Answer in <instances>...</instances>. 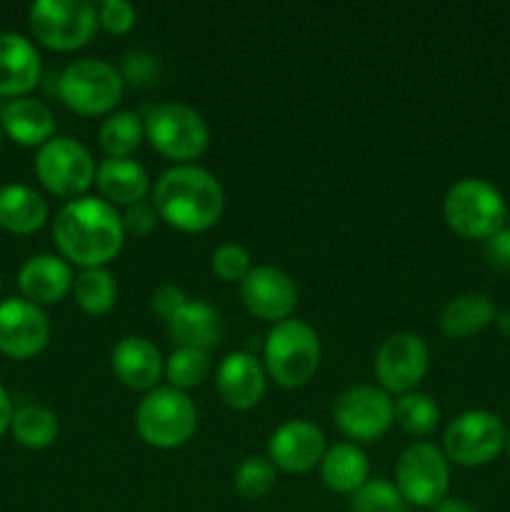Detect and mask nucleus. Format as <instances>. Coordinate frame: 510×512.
Here are the masks:
<instances>
[{"label": "nucleus", "instance_id": "58836bf2", "mask_svg": "<svg viewBox=\"0 0 510 512\" xmlns=\"http://www.w3.org/2000/svg\"><path fill=\"white\" fill-rule=\"evenodd\" d=\"M485 260L498 270H510V230L503 228L485 240Z\"/></svg>", "mask_w": 510, "mask_h": 512}, {"label": "nucleus", "instance_id": "412c9836", "mask_svg": "<svg viewBox=\"0 0 510 512\" xmlns=\"http://www.w3.org/2000/svg\"><path fill=\"white\" fill-rule=\"evenodd\" d=\"M40 80V55L20 33H0V95L23 98Z\"/></svg>", "mask_w": 510, "mask_h": 512}, {"label": "nucleus", "instance_id": "6ab92c4d", "mask_svg": "<svg viewBox=\"0 0 510 512\" xmlns=\"http://www.w3.org/2000/svg\"><path fill=\"white\" fill-rule=\"evenodd\" d=\"M73 270L60 255L40 253L23 263L18 273V285L25 300L35 305H53L63 300L73 288Z\"/></svg>", "mask_w": 510, "mask_h": 512}, {"label": "nucleus", "instance_id": "6e6552de", "mask_svg": "<svg viewBox=\"0 0 510 512\" xmlns=\"http://www.w3.org/2000/svg\"><path fill=\"white\" fill-rule=\"evenodd\" d=\"M395 488L415 508H435L448 498L450 465L433 443H413L400 453L395 465Z\"/></svg>", "mask_w": 510, "mask_h": 512}, {"label": "nucleus", "instance_id": "1a4fd4ad", "mask_svg": "<svg viewBox=\"0 0 510 512\" xmlns=\"http://www.w3.org/2000/svg\"><path fill=\"white\" fill-rule=\"evenodd\" d=\"M35 38L53 50H75L93 38L98 8L88 0H35L28 10Z\"/></svg>", "mask_w": 510, "mask_h": 512}, {"label": "nucleus", "instance_id": "f3484780", "mask_svg": "<svg viewBox=\"0 0 510 512\" xmlns=\"http://www.w3.org/2000/svg\"><path fill=\"white\" fill-rule=\"evenodd\" d=\"M265 365L250 353H230L220 360L215 385L223 403L233 410H250L265 395Z\"/></svg>", "mask_w": 510, "mask_h": 512}, {"label": "nucleus", "instance_id": "aec40b11", "mask_svg": "<svg viewBox=\"0 0 510 512\" xmlns=\"http://www.w3.org/2000/svg\"><path fill=\"white\" fill-rule=\"evenodd\" d=\"M165 328L178 348H195L203 353L218 348L223 338L220 313L205 300H188L178 313L165 320Z\"/></svg>", "mask_w": 510, "mask_h": 512}, {"label": "nucleus", "instance_id": "c9c22d12", "mask_svg": "<svg viewBox=\"0 0 510 512\" xmlns=\"http://www.w3.org/2000/svg\"><path fill=\"white\" fill-rule=\"evenodd\" d=\"M123 80H130L133 85H150L160 75L158 58L150 53H130L123 65Z\"/></svg>", "mask_w": 510, "mask_h": 512}, {"label": "nucleus", "instance_id": "7c9ffc66", "mask_svg": "<svg viewBox=\"0 0 510 512\" xmlns=\"http://www.w3.org/2000/svg\"><path fill=\"white\" fill-rule=\"evenodd\" d=\"M395 420L410 435H430L440 420L438 403L428 393H405L395 400Z\"/></svg>", "mask_w": 510, "mask_h": 512}, {"label": "nucleus", "instance_id": "9b49d317", "mask_svg": "<svg viewBox=\"0 0 510 512\" xmlns=\"http://www.w3.org/2000/svg\"><path fill=\"white\" fill-rule=\"evenodd\" d=\"M35 175L60 198H83L95 183V160L75 138H50L35 155Z\"/></svg>", "mask_w": 510, "mask_h": 512}, {"label": "nucleus", "instance_id": "0eeeda50", "mask_svg": "<svg viewBox=\"0 0 510 512\" xmlns=\"http://www.w3.org/2000/svg\"><path fill=\"white\" fill-rule=\"evenodd\" d=\"M123 75L100 58H80L60 73L58 95L80 115H103L123 98Z\"/></svg>", "mask_w": 510, "mask_h": 512}, {"label": "nucleus", "instance_id": "39448f33", "mask_svg": "<svg viewBox=\"0 0 510 512\" xmlns=\"http://www.w3.org/2000/svg\"><path fill=\"white\" fill-rule=\"evenodd\" d=\"M198 428L193 400L175 388H153L135 408V430L148 445L173 450L188 443Z\"/></svg>", "mask_w": 510, "mask_h": 512}, {"label": "nucleus", "instance_id": "7ed1b4c3", "mask_svg": "<svg viewBox=\"0 0 510 512\" xmlns=\"http://www.w3.org/2000/svg\"><path fill=\"white\" fill-rule=\"evenodd\" d=\"M320 338L305 320H280L265 338V373L280 388H303L320 365Z\"/></svg>", "mask_w": 510, "mask_h": 512}, {"label": "nucleus", "instance_id": "dca6fc26", "mask_svg": "<svg viewBox=\"0 0 510 512\" xmlns=\"http://www.w3.org/2000/svg\"><path fill=\"white\" fill-rule=\"evenodd\" d=\"M325 455V435L310 420H285L268 440V460L285 473H308Z\"/></svg>", "mask_w": 510, "mask_h": 512}, {"label": "nucleus", "instance_id": "c85d7f7f", "mask_svg": "<svg viewBox=\"0 0 510 512\" xmlns=\"http://www.w3.org/2000/svg\"><path fill=\"white\" fill-rule=\"evenodd\" d=\"M75 300L88 315H105L118 300L115 275L105 268H83L73 283Z\"/></svg>", "mask_w": 510, "mask_h": 512}, {"label": "nucleus", "instance_id": "c756f323", "mask_svg": "<svg viewBox=\"0 0 510 512\" xmlns=\"http://www.w3.org/2000/svg\"><path fill=\"white\" fill-rule=\"evenodd\" d=\"M165 378H168L170 388L175 390H190L198 388L208 380L210 375V358L208 353L195 348H175L173 353L165 358Z\"/></svg>", "mask_w": 510, "mask_h": 512}, {"label": "nucleus", "instance_id": "f704fd0d", "mask_svg": "<svg viewBox=\"0 0 510 512\" xmlns=\"http://www.w3.org/2000/svg\"><path fill=\"white\" fill-rule=\"evenodd\" d=\"M138 20V10L128 0H103L98 5V25H103L108 33H128Z\"/></svg>", "mask_w": 510, "mask_h": 512}, {"label": "nucleus", "instance_id": "cd10ccee", "mask_svg": "<svg viewBox=\"0 0 510 512\" xmlns=\"http://www.w3.org/2000/svg\"><path fill=\"white\" fill-rule=\"evenodd\" d=\"M10 430L20 445L30 450H43L55 443L60 425L53 410L43 408V405H23L13 413Z\"/></svg>", "mask_w": 510, "mask_h": 512}, {"label": "nucleus", "instance_id": "5701e85b", "mask_svg": "<svg viewBox=\"0 0 510 512\" xmlns=\"http://www.w3.org/2000/svg\"><path fill=\"white\" fill-rule=\"evenodd\" d=\"M0 125L5 133L20 145H45L53 138L55 115L43 100L15 98L0 113Z\"/></svg>", "mask_w": 510, "mask_h": 512}, {"label": "nucleus", "instance_id": "ea45409f", "mask_svg": "<svg viewBox=\"0 0 510 512\" xmlns=\"http://www.w3.org/2000/svg\"><path fill=\"white\" fill-rule=\"evenodd\" d=\"M10 423H13V403H10L8 390L0 385V435L10 428Z\"/></svg>", "mask_w": 510, "mask_h": 512}, {"label": "nucleus", "instance_id": "a211bd4d", "mask_svg": "<svg viewBox=\"0 0 510 512\" xmlns=\"http://www.w3.org/2000/svg\"><path fill=\"white\" fill-rule=\"evenodd\" d=\"M115 378L133 390H153L158 385L160 375L165 373V360L155 343H150L143 335H125L118 340L110 355Z\"/></svg>", "mask_w": 510, "mask_h": 512}, {"label": "nucleus", "instance_id": "bb28decb", "mask_svg": "<svg viewBox=\"0 0 510 512\" xmlns=\"http://www.w3.org/2000/svg\"><path fill=\"white\" fill-rule=\"evenodd\" d=\"M145 138V123L133 110H115L98 130L100 148L108 158H130Z\"/></svg>", "mask_w": 510, "mask_h": 512}, {"label": "nucleus", "instance_id": "f257e3e1", "mask_svg": "<svg viewBox=\"0 0 510 512\" xmlns=\"http://www.w3.org/2000/svg\"><path fill=\"white\" fill-rule=\"evenodd\" d=\"M53 238L65 260L83 268H103L123 248V218L108 200L83 195L58 210Z\"/></svg>", "mask_w": 510, "mask_h": 512}, {"label": "nucleus", "instance_id": "423d86ee", "mask_svg": "<svg viewBox=\"0 0 510 512\" xmlns=\"http://www.w3.org/2000/svg\"><path fill=\"white\" fill-rule=\"evenodd\" d=\"M145 138L160 155L180 165L208 150L210 128L203 115L185 103H160L143 118Z\"/></svg>", "mask_w": 510, "mask_h": 512}, {"label": "nucleus", "instance_id": "20e7f679", "mask_svg": "<svg viewBox=\"0 0 510 512\" xmlns=\"http://www.w3.org/2000/svg\"><path fill=\"white\" fill-rule=\"evenodd\" d=\"M445 223L468 240H488L505 228L508 205L503 193L483 178H463L453 183L443 200Z\"/></svg>", "mask_w": 510, "mask_h": 512}, {"label": "nucleus", "instance_id": "a878e982", "mask_svg": "<svg viewBox=\"0 0 510 512\" xmlns=\"http://www.w3.org/2000/svg\"><path fill=\"white\" fill-rule=\"evenodd\" d=\"M48 220V203L38 190L28 185H0V228L28 235L43 228Z\"/></svg>", "mask_w": 510, "mask_h": 512}, {"label": "nucleus", "instance_id": "4be33fe9", "mask_svg": "<svg viewBox=\"0 0 510 512\" xmlns=\"http://www.w3.org/2000/svg\"><path fill=\"white\" fill-rule=\"evenodd\" d=\"M95 185L110 205H135L148 195L150 175L133 158H105L95 168Z\"/></svg>", "mask_w": 510, "mask_h": 512}, {"label": "nucleus", "instance_id": "c03bdc74", "mask_svg": "<svg viewBox=\"0 0 510 512\" xmlns=\"http://www.w3.org/2000/svg\"><path fill=\"white\" fill-rule=\"evenodd\" d=\"M505 228L510 230V210H508V220H505Z\"/></svg>", "mask_w": 510, "mask_h": 512}, {"label": "nucleus", "instance_id": "9d476101", "mask_svg": "<svg viewBox=\"0 0 510 512\" xmlns=\"http://www.w3.org/2000/svg\"><path fill=\"white\" fill-rule=\"evenodd\" d=\"M508 430L490 410H468L450 420L443 435V453L465 468L488 465L505 450Z\"/></svg>", "mask_w": 510, "mask_h": 512}, {"label": "nucleus", "instance_id": "ddd939ff", "mask_svg": "<svg viewBox=\"0 0 510 512\" xmlns=\"http://www.w3.org/2000/svg\"><path fill=\"white\" fill-rule=\"evenodd\" d=\"M428 345L415 333H395L380 343L375 353V378L385 393H413L428 373Z\"/></svg>", "mask_w": 510, "mask_h": 512}, {"label": "nucleus", "instance_id": "b1692460", "mask_svg": "<svg viewBox=\"0 0 510 512\" xmlns=\"http://www.w3.org/2000/svg\"><path fill=\"white\" fill-rule=\"evenodd\" d=\"M370 463L363 448L355 443H335L325 448L323 460H320V478L335 493L353 495L368 483Z\"/></svg>", "mask_w": 510, "mask_h": 512}, {"label": "nucleus", "instance_id": "a19ab883", "mask_svg": "<svg viewBox=\"0 0 510 512\" xmlns=\"http://www.w3.org/2000/svg\"><path fill=\"white\" fill-rule=\"evenodd\" d=\"M433 512H480V510L463 498H445L443 503L435 505Z\"/></svg>", "mask_w": 510, "mask_h": 512}, {"label": "nucleus", "instance_id": "a18cd8bd", "mask_svg": "<svg viewBox=\"0 0 510 512\" xmlns=\"http://www.w3.org/2000/svg\"><path fill=\"white\" fill-rule=\"evenodd\" d=\"M0 145H3V125H0Z\"/></svg>", "mask_w": 510, "mask_h": 512}, {"label": "nucleus", "instance_id": "4468645a", "mask_svg": "<svg viewBox=\"0 0 510 512\" xmlns=\"http://www.w3.org/2000/svg\"><path fill=\"white\" fill-rule=\"evenodd\" d=\"M240 298L255 318L270 320L275 325L293 315L298 305V288L285 270L275 265H253V270L240 280Z\"/></svg>", "mask_w": 510, "mask_h": 512}, {"label": "nucleus", "instance_id": "393cba45", "mask_svg": "<svg viewBox=\"0 0 510 512\" xmlns=\"http://www.w3.org/2000/svg\"><path fill=\"white\" fill-rule=\"evenodd\" d=\"M495 315L498 313H495V303L490 300V295L470 290V293H460L445 303V308L440 310V330L448 338L463 340L495 323Z\"/></svg>", "mask_w": 510, "mask_h": 512}, {"label": "nucleus", "instance_id": "f8f14e48", "mask_svg": "<svg viewBox=\"0 0 510 512\" xmlns=\"http://www.w3.org/2000/svg\"><path fill=\"white\" fill-rule=\"evenodd\" d=\"M333 420L348 438L378 440L395 420V403L383 388L353 385L333 405Z\"/></svg>", "mask_w": 510, "mask_h": 512}, {"label": "nucleus", "instance_id": "37998d69", "mask_svg": "<svg viewBox=\"0 0 510 512\" xmlns=\"http://www.w3.org/2000/svg\"><path fill=\"white\" fill-rule=\"evenodd\" d=\"M505 450H508V455H510V433H508V440H505Z\"/></svg>", "mask_w": 510, "mask_h": 512}, {"label": "nucleus", "instance_id": "f03ea898", "mask_svg": "<svg viewBox=\"0 0 510 512\" xmlns=\"http://www.w3.org/2000/svg\"><path fill=\"white\" fill-rule=\"evenodd\" d=\"M153 208L170 228L183 233H205L223 215V185L200 165H173L155 180Z\"/></svg>", "mask_w": 510, "mask_h": 512}, {"label": "nucleus", "instance_id": "72a5a7b5", "mask_svg": "<svg viewBox=\"0 0 510 512\" xmlns=\"http://www.w3.org/2000/svg\"><path fill=\"white\" fill-rule=\"evenodd\" d=\"M213 270L220 280H228V283H235V280H243L245 275L253 270V258H250L248 248L240 243H223L220 248H215L213 253Z\"/></svg>", "mask_w": 510, "mask_h": 512}, {"label": "nucleus", "instance_id": "79ce46f5", "mask_svg": "<svg viewBox=\"0 0 510 512\" xmlns=\"http://www.w3.org/2000/svg\"><path fill=\"white\" fill-rule=\"evenodd\" d=\"M495 325H498V330L505 335V338H510V308L495 315Z\"/></svg>", "mask_w": 510, "mask_h": 512}, {"label": "nucleus", "instance_id": "49530a36", "mask_svg": "<svg viewBox=\"0 0 510 512\" xmlns=\"http://www.w3.org/2000/svg\"><path fill=\"white\" fill-rule=\"evenodd\" d=\"M0 285H3V283H0Z\"/></svg>", "mask_w": 510, "mask_h": 512}, {"label": "nucleus", "instance_id": "4c0bfd02", "mask_svg": "<svg viewBox=\"0 0 510 512\" xmlns=\"http://www.w3.org/2000/svg\"><path fill=\"white\" fill-rule=\"evenodd\" d=\"M185 303H188V298H185V290L178 288V285H173V283L160 285V288L153 293V310L163 320H168L170 315L178 313Z\"/></svg>", "mask_w": 510, "mask_h": 512}, {"label": "nucleus", "instance_id": "2eb2a0df", "mask_svg": "<svg viewBox=\"0 0 510 512\" xmlns=\"http://www.w3.org/2000/svg\"><path fill=\"white\" fill-rule=\"evenodd\" d=\"M48 340L50 323L40 305L25 298H8L0 303V353L15 360L33 358Z\"/></svg>", "mask_w": 510, "mask_h": 512}, {"label": "nucleus", "instance_id": "2f4dec72", "mask_svg": "<svg viewBox=\"0 0 510 512\" xmlns=\"http://www.w3.org/2000/svg\"><path fill=\"white\" fill-rule=\"evenodd\" d=\"M278 480V468L263 455H250L235 470V493L245 500H260L275 488Z\"/></svg>", "mask_w": 510, "mask_h": 512}, {"label": "nucleus", "instance_id": "e433bc0d", "mask_svg": "<svg viewBox=\"0 0 510 512\" xmlns=\"http://www.w3.org/2000/svg\"><path fill=\"white\" fill-rule=\"evenodd\" d=\"M120 218H123L125 233L135 235V238H145V235L153 233L155 225H158V220H160L153 205H148V203L128 205L125 215H120Z\"/></svg>", "mask_w": 510, "mask_h": 512}, {"label": "nucleus", "instance_id": "473e14b6", "mask_svg": "<svg viewBox=\"0 0 510 512\" xmlns=\"http://www.w3.org/2000/svg\"><path fill=\"white\" fill-rule=\"evenodd\" d=\"M353 512H408V503L398 493L395 483L383 478L368 480L350 500Z\"/></svg>", "mask_w": 510, "mask_h": 512}]
</instances>
